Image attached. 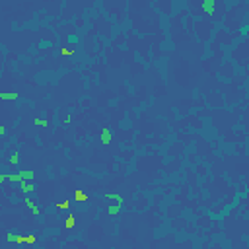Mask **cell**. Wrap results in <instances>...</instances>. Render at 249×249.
Here are the masks:
<instances>
[{"mask_svg":"<svg viewBox=\"0 0 249 249\" xmlns=\"http://www.w3.org/2000/svg\"><path fill=\"white\" fill-rule=\"evenodd\" d=\"M20 187H21V191H24L27 197H29V193H33V191H35L33 181H24V179H21V181H20Z\"/></svg>","mask_w":249,"mask_h":249,"instance_id":"1","label":"cell"},{"mask_svg":"<svg viewBox=\"0 0 249 249\" xmlns=\"http://www.w3.org/2000/svg\"><path fill=\"white\" fill-rule=\"evenodd\" d=\"M24 202H25V206H27L29 210H31L35 216H39V214H41V208H39L37 204H35V202L31 201V197H25V201H24Z\"/></svg>","mask_w":249,"mask_h":249,"instance_id":"2","label":"cell"},{"mask_svg":"<svg viewBox=\"0 0 249 249\" xmlns=\"http://www.w3.org/2000/svg\"><path fill=\"white\" fill-rule=\"evenodd\" d=\"M111 133H109V129H101V142H103L105 146L109 144V142H111Z\"/></svg>","mask_w":249,"mask_h":249,"instance_id":"3","label":"cell"},{"mask_svg":"<svg viewBox=\"0 0 249 249\" xmlns=\"http://www.w3.org/2000/svg\"><path fill=\"white\" fill-rule=\"evenodd\" d=\"M202 10L208 12V14H212V12H214V0H206V2L202 4Z\"/></svg>","mask_w":249,"mask_h":249,"instance_id":"4","label":"cell"},{"mask_svg":"<svg viewBox=\"0 0 249 249\" xmlns=\"http://www.w3.org/2000/svg\"><path fill=\"white\" fill-rule=\"evenodd\" d=\"M105 199H107V201H111V199H113V201H117V204H123V197H121V195L107 193V195H105Z\"/></svg>","mask_w":249,"mask_h":249,"instance_id":"5","label":"cell"},{"mask_svg":"<svg viewBox=\"0 0 249 249\" xmlns=\"http://www.w3.org/2000/svg\"><path fill=\"white\" fill-rule=\"evenodd\" d=\"M20 175H21V179L24 181H33V171H20Z\"/></svg>","mask_w":249,"mask_h":249,"instance_id":"6","label":"cell"},{"mask_svg":"<svg viewBox=\"0 0 249 249\" xmlns=\"http://www.w3.org/2000/svg\"><path fill=\"white\" fill-rule=\"evenodd\" d=\"M0 99H6V101H14V99H18V93H0Z\"/></svg>","mask_w":249,"mask_h":249,"instance_id":"7","label":"cell"},{"mask_svg":"<svg viewBox=\"0 0 249 249\" xmlns=\"http://www.w3.org/2000/svg\"><path fill=\"white\" fill-rule=\"evenodd\" d=\"M6 179H10V181H14V183H20V181H21V175H20V173H10V175H6Z\"/></svg>","mask_w":249,"mask_h":249,"instance_id":"8","label":"cell"},{"mask_svg":"<svg viewBox=\"0 0 249 249\" xmlns=\"http://www.w3.org/2000/svg\"><path fill=\"white\" fill-rule=\"evenodd\" d=\"M74 199H76V201H88V195L82 193V191H76V193H74Z\"/></svg>","mask_w":249,"mask_h":249,"instance_id":"9","label":"cell"},{"mask_svg":"<svg viewBox=\"0 0 249 249\" xmlns=\"http://www.w3.org/2000/svg\"><path fill=\"white\" fill-rule=\"evenodd\" d=\"M119 210H121V204H113V206H109V214H117Z\"/></svg>","mask_w":249,"mask_h":249,"instance_id":"10","label":"cell"},{"mask_svg":"<svg viewBox=\"0 0 249 249\" xmlns=\"http://www.w3.org/2000/svg\"><path fill=\"white\" fill-rule=\"evenodd\" d=\"M20 162V154L18 152H14L12 156H10V164H18Z\"/></svg>","mask_w":249,"mask_h":249,"instance_id":"11","label":"cell"},{"mask_svg":"<svg viewBox=\"0 0 249 249\" xmlns=\"http://www.w3.org/2000/svg\"><path fill=\"white\" fill-rule=\"evenodd\" d=\"M68 206H70V201H64V202H58L57 204V208H61V210L62 208H68Z\"/></svg>","mask_w":249,"mask_h":249,"instance_id":"12","label":"cell"},{"mask_svg":"<svg viewBox=\"0 0 249 249\" xmlns=\"http://www.w3.org/2000/svg\"><path fill=\"white\" fill-rule=\"evenodd\" d=\"M33 123L37 124V127H47V121H45V119H35Z\"/></svg>","mask_w":249,"mask_h":249,"instance_id":"13","label":"cell"},{"mask_svg":"<svg viewBox=\"0 0 249 249\" xmlns=\"http://www.w3.org/2000/svg\"><path fill=\"white\" fill-rule=\"evenodd\" d=\"M72 226H74V216H68V220H66V228H72Z\"/></svg>","mask_w":249,"mask_h":249,"instance_id":"14","label":"cell"},{"mask_svg":"<svg viewBox=\"0 0 249 249\" xmlns=\"http://www.w3.org/2000/svg\"><path fill=\"white\" fill-rule=\"evenodd\" d=\"M25 241H27V243H35V241H37V238H35V236H25Z\"/></svg>","mask_w":249,"mask_h":249,"instance_id":"15","label":"cell"},{"mask_svg":"<svg viewBox=\"0 0 249 249\" xmlns=\"http://www.w3.org/2000/svg\"><path fill=\"white\" fill-rule=\"evenodd\" d=\"M6 239H8V241H18V236H14V233H8V236H6Z\"/></svg>","mask_w":249,"mask_h":249,"instance_id":"16","label":"cell"},{"mask_svg":"<svg viewBox=\"0 0 249 249\" xmlns=\"http://www.w3.org/2000/svg\"><path fill=\"white\" fill-rule=\"evenodd\" d=\"M4 133H6V129H4V124H0V136H2Z\"/></svg>","mask_w":249,"mask_h":249,"instance_id":"17","label":"cell"},{"mask_svg":"<svg viewBox=\"0 0 249 249\" xmlns=\"http://www.w3.org/2000/svg\"><path fill=\"white\" fill-rule=\"evenodd\" d=\"M4 179H6V175H2V173H0V183H2Z\"/></svg>","mask_w":249,"mask_h":249,"instance_id":"18","label":"cell"}]
</instances>
